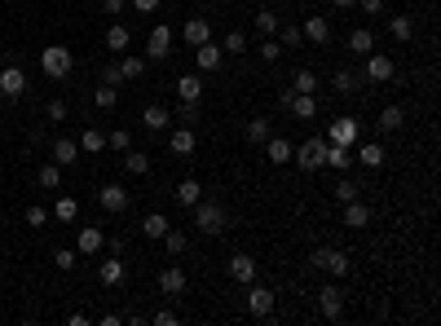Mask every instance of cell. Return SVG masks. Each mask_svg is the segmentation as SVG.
Returning <instances> with one entry per match:
<instances>
[{
  "instance_id": "obj_1",
  "label": "cell",
  "mask_w": 441,
  "mask_h": 326,
  "mask_svg": "<svg viewBox=\"0 0 441 326\" xmlns=\"http://www.w3.org/2000/svg\"><path fill=\"white\" fill-rule=\"evenodd\" d=\"M40 71L53 79V84H62V79L75 71V53L67 44H49V48H40Z\"/></svg>"
},
{
  "instance_id": "obj_2",
  "label": "cell",
  "mask_w": 441,
  "mask_h": 326,
  "mask_svg": "<svg viewBox=\"0 0 441 326\" xmlns=\"http://www.w3.org/2000/svg\"><path fill=\"white\" fill-rule=\"evenodd\" d=\"M190 211H194V225H199V230H203L207 238L225 234V225H230V211H225L221 203H212V199H199Z\"/></svg>"
},
{
  "instance_id": "obj_3",
  "label": "cell",
  "mask_w": 441,
  "mask_h": 326,
  "mask_svg": "<svg viewBox=\"0 0 441 326\" xmlns=\"http://www.w3.org/2000/svg\"><path fill=\"white\" fill-rule=\"evenodd\" d=\"M309 269L331 273V278H345V273H349V256L340 247H314V252H309Z\"/></svg>"
},
{
  "instance_id": "obj_4",
  "label": "cell",
  "mask_w": 441,
  "mask_h": 326,
  "mask_svg": "<svg viewBox=\"0 0 441 326\" xmlns=\"http://www.w3.org/2000/svg\"><path fill=\"white\" fill-rule=\"evenodd\" d=\"M318 313H322L326 322L345 318V287H340V278H331V282L318 287Z\"/></svg>"
},
{
  "instance_id": "obj_5",
  "label": "cell",
  "mask_w": 441,
  "mask_h": 326,
  "mask_svg": "<svg viewBox=\"0 0 441 326\" xmlns=\"http://www.w3.org/2000/svg\"><path fill=\"white\" fill-rule=\"evenodd\" d=\"M322 155H326V137H309L305 145H291V163H296L300 172H318Z\"/></svg>"
},
{
  "instance_id": "obj_6",
  "label": "cell",
  "mask_w": 441,
  "mask_h": 326,
  "mask_svg": "<svg viewBox=\"0 0 441 326\" xmlns=\"http://www.w3.org/2000/svg\"><path fill=\"white\" fill-rule=\"evenodd\" d=\"M0 97H5V102H18V97H27V71H23L13 58L0 67Z\"/></svg>"
},
{
  "instance_id": "obj_7",
  "label": "cell",
  "mask_w": 441,
  "mask_h": 326,
  "mask_svg": "<svg viewBox=\"0 0 441 326\" xmlns=\"http://www.w3.org/2000/svg\"><path fill=\"white\" fill-rule=\"evenodd\" d=\"M128 203H133V194H128L120 181H106L102 190H97V207H102V211H110V216L128 211Z\"/></svg>"
},
{
  "instance_id": "obj_8",
  "label": "cell",
  "mask_w": 441,
  "mask_h": 326,
  "mask_svg": "<svg viewBox=\"0 0 441 326\" xmlns=\"http://www.w3.org/2000/svg\"><path fill=\"white\" fill-rule=\"evenodd\" d=\"M146 62H163V58H172V27H151V40H146Z\"/></svg>"
},
{
  "instance_id": "obj_9",
  "label": "cell",
  "mask_w": 441,
  "mask_h": 326,
  "mask_svg": "<svg viewBox=\"0 0 441 326\" xmlns=\"http://www.w3.org/2000/svg\"><path fill=\"white\" fill-rule=\"evenodd\" d=\"M221 62H225V48H221V44H212V40L194 44V67H199V75L221 71Z\"/></svg>"
},
{
  "instance_id": "obj_10",
  "label": "cell",
  "mask_w": 441,
  "mask_h": 326,
  "mask_svg": "<svg viewBox=\"0 0 441 326\" xmlns=\"http://www.w3.org/2000/svg\"><path fill=\"white\" fill-rule=\"evenodd\" d=\"M248 308H252V318H274V287L248 282Z\"/></svg>"
},
{
  "instance_id": "obj_11",
  "label": "cell",
  "mask_w": 441,
  "mask_h": 326,
  "mask_svg": "<svg viewBox=\"0 0 441 326\" xmlns=\"http://www.w3.org/2000/svg\"><path fill=\"white\" fill-rule=\"evenodd\" d=\"M362 75L371 79V84H388V79L397 75V67H393V58H384V53H375V48H371V53H366V71H362Z\"/></svg>"
},
{
  "instance_id": "obj_12",
  "label": "cell",
  "mask_w": 441,
  "mask_h": 326,
  "mask_svg": "<svg viewBox=\"0 0 441 326\" xmlns=\"http://www.w3.org/2000/svg\"><path fill=\"white\" fill-rule=\"evenodd\" d=\"M357 133H362V128H357V119L340 115L331 128H326V141H331V145H349V150H353V145H357Z\"/></svg>"
},
{
  "instance_id": "obj_13",
  "label": "cell",
  "mask_w": 441,
  "mask_h": 326,
  "mask_svg": "<svg viewBox=\"0 0 441 326\" xmlns=\"http://www.w3.org/2000/svg\"><path fill=\"white\" fill-rule=\"evenodd\" d=\"M225 273H230L238 287H248V282H256V260H252L248 252H234L230 265H225Z\"/></svg>"
},
{
  "instance_id": "obj_14",
  "label": "cell",
  "mask_w": 441,
  "mask_h": 326,
  "mask_svg": "<svg viewBox=\"0 0 441 326\" xmlns=\"http://www.w3.org/2000/svg\"><path fill=\"white\" fill-rule=\"evenodd\" d=\"M106 247V234L97 230V225H79V234H75V252L79 256H97Z\"/></svg>"
},
{
  "instance_id": "obj_15",
  "label": "cell",
  "mask_w": 441,
  "mask_h": 326,
  "mask_svg": "<svg viewBox=\"0 0 441 326\" xmlns=\"http://www.w3.org/2000/svg\"><path fill=\"white\" fill-rule=\"evenodd\" d=\"M300 36L309 44H326L331 40V18H322V13H309V18L300 22Z\"/></svg>"
},
{
  "instance_id": "obj_16",
  "label": "cell",
  "mask_w": 441,
  "mask_h": 326,
  "mask_svg": "<svg viewBox=\"0 0 441 326\" xmlns=\"http://www.w3.org/2000/svg\"><path fill=\"white\" fill-rule=\"evenodd\" d=\"M168 150H172V155H181V159H190L194 150H199V133L181 124V128H177V133L168 137Z\"/></svg>"
},
{
  "instance_id": "obj_17",
  "label": "cell",
  "mask_w": 441,
  "mask_h": 326,
  "mask_svg": "<svg viewBox=\"0 0 441 326\" xmlns=\"http://www.w3.org/2000/svg\"><path fill=\"white\" fill-rule=\"evenodd\" d=\"M181 36H186L190 48H194V44H203V40H212V22H207V13H194V18H186Z\"/></svg>"
},
{
  "instance_id": "obj_18",
  "label": "cell",
  "mask_w": 441,
  "mask_h": 326,
  "mask_svg": "<svg viewBox=\"0 0 441 326\" xmlns=\"http://www.w3.org/2000/svg\"><path fill=\"white\" fill-rule=\"evenodd\" d=\"M322 168H331V172H349V168H353V150H349V145H331V141H326Z\"/></svg>"
},
{
  "instance_id": "obj_19",
  "label": "cell",
  "mask_w": 441,
  "mask_h": 326,
  "mask_svg": "<svg viewBox=\"0 0 441 326\" xmlns=\"http://www.w3.org/2000/svg\"><path fill=\"white\" fill-rule=\"evenodd\" d=\"M159 291H163V296H181V291H186V269L163 265L159 269Z\"/></svg>"
},
{
  "instance_id": "obj_20",
  "label": "cell",
  "mask_w": 441,
  "mask_h": 326,
  "mask_svg": "<svg viewBox=\"0 0 441 326\" xmlns=\"http://www.w3.org/2000/svg\"><path fill=\"white\" fill-rule=\"evenodd\" d=\"M177 97L181 102H203V75H177Z\"/></svg>"
},
{
  "instance_id": "obj_21",
  "label": "cell",
  "mask_w": 441,
  "mask_h": 326,
  "mask_svg": "<svg viewBox=\"0 0 441 326\" xmlns=\"http://www.w3.org/2000/svg\"><path fill=\"white\" fill-rule=\"evenodd\" d=\"M141 124L151 128V133H168V124H172V115H168V106H159V102H151L141 110Z\"/></svg>"
},
{
  "instance_id": "obj_22",
  "label": "cell",
  "mask_w": 441,
  "mask_h": 326,
  "mask_svg": "<svg viewBox=\"0 0 441 326\" xmlns=\"http://www.w3.org/2000/svg\"><path fill=\"white\" fill-rule=\"evenodd\" d=\"M384 159H388V150H384L380 141L357 145V155H353V163H362V168H384Z\"/></svg>"
},
{
  "instance_id": "obj_23",
  "label": "cell",
  "mask_w": 441,
  "mask_h": 326,
  "mask_svg": "<svg viewBox=\"0 0 441 326\" xmlns=\"http://www.w3.org/2000/svg\"><path fill=\"white\" fill-rule=\"evenodd\" d=\"M340 207H345V225H349V230H366V225H371V207H366L362 199L340 203Z\"/></svg>"
},
{
  "instance_id": "obj_24",
  "label": "cell",
  "mask_w": 441,
  "mask_h": 326,
  "mask_svg": "<svg viewBox=\"0 0 441 326\" xmlns=\"http://www.w3.org/2000/svg\"><path fill=\"white\" fill-rule=\"evenodd\" d=\"M287 110H291V115H296V119H314L318 115V97L314 93H296V97H291V102H287Z\"/></svg>"
},
{
  "instance_id": "obj_25",
  "label": "cell",
  "mask_w": 441,
  "mask_h": 326,
  "mask_svg": "<svg viewBox=\"0 0 441 326\" xmlns=\"http://www.w3.org/2000/svg\"><path fill=\"white\" fill-rule=\"evenodd\" d=\"M124 278H128L124 260H102V265H97V282H102V287H120Z\"/></svg>"
},
{
  "instance_id": "obj_26",
  "label": "cell",
  "mask_w": 441,
  "mask_h": 326,
  "mask_svg": "<svg viewBox=\"0 0 441 326\" xmlns=\"http://www.w3.org/2000/svg\"><path fill=\"white\" fill-rule=\"evenodd\" d=\"M128 44H133V31H128L124 22H110L106 27V48L110 53H128Z\"/></svg>"
},
{
  "instance_id": "obj_27",
  "label": "cell",
  "mask_w": 441,
  "mask_h": 326,
  "mask_svg": "<svg viewBox=\"0 0 441 326\" xmlns=\"http://www.w3.org/2000/svg\"><path fill=\"white\" fill-rule=\"evenodd\" d=\"M172 199H177V203H181V207H194V203H199V199H203V185H199V181H194V176H186V181H177V190H172Z\"/></svg>"
},
{
  "instance_id": "obj_28",
  "label": "cell",
  "mask_w": 441,
  "mask_h": 326,
  "mask_svg": "<svg viewBox=\"0 0 441 326\" xmlns=\"http://www.w3.org/2000/svg\"><path fill=\"white\" fill-rule=\"evenodd\" d=\"M75 159H79V141L58 137V141H53V163H58V168H71Z\"/></svg>"
},
{
  "instance_id": "obj_29",
  "label": "cell",
  "mask_w": 441,
  "mask_h": 326,
  "mask_svg": "<svg viewBox=\"0 0 441 326\" xmlns=\"http://www.w3.org/2000/svg\"><path fill=\"white\" fill-rule=\"evenodd\" d=\"M49 216L62 221V225H71V221L79 216V203L71 199V194H62V190H58V203H53V211H49Z\"/></svg>"
},
{
  "instance_id": "obj_30",
  "label": "cell",
  "mask_w": 441,
  "mask_h": 326,
  "mask_svg": "<svg viewBox=\"0 0 441 326\" xmlns=\"http://www.w3.org/2000/svg\"><path fill=\"white\" fill-rule=\"evenodd\" d=\"M79 150H84V155H102V150H106V133L89 124L84 133H79Z\"/></svg>"
},
{
  "instance_id": "obj_31",
  "label": "cell",
  "mask_w": 441,
  "mask_h": 326,
  "mask_svg": "<svg viewBox=\"0 0 441 326\" xmlns=\"http://www.w3.org/2000/svg\"><path fill=\"white\" fill-rule=\"evenodd\" d=\"M120 71H124V79H141L146 71H151V62H146L141 53H124L120 58Z\"/></svg>"
},
{
  "instance_id": "obj_32",
  "label": "cell",
  "mask_w": 441,
  "mask_h": 326,
  "mask_svg": "<svg viewBox=\"0 0 441 326\" xmlns=\"http://www.w3.org/2000/svg\"><path fill=\"white\" fill-rule=\"evenodd\" d=\"M168 230H172V225H168V216H163V211H151V216L141 221V234H146V238H155V242L168 234Z\"/></svg>"
},
{
  "instance_id": "obj_33",
  "label": "cell",
  "mask_w": 441,
  "mask_h": 326,
  "mask_svg": "<svg viewBox=\"0 0 441 326\" xmlns=\"http://www.w3.org/2000/svg\"><path fill=\"white\" fill-rule=\"evenodd\" d=\"M269 137H274V124H269L265 115H256V119H248V141H252V145H265Z\"/></svg>"
},
{
  "instance_id": "obj_34",
  "label": "cell",
  "mask_w": 441,
  "mask_h": 326,
  "mask_svg": "<svg viewBox=\"0 0 441 326\" xmlns=\"http://www.w3.org/2000/svg\"><path fill=\"white\" fill-rule=\"evenodd\" d=\"M265 155H269V163H291V141L274 133V137L265 141Z\"/></svg>"
},
{
  "instance_id": "obj_35",
  "label": "cell",
  "mask_w": 441,
  "mask_h": 326,
  "mask_svg": "<svg viewBox=\"0 0 441 326\" xmlns=\"http://www.w3.org/2000/svg\"><path fill=\"white\" fill-rule=\"evenodd\" d=\"M388 36H393L397 44H406V40L415 36V22L406 18V13H393V18H388Z\"/></svg>"
},
{
  "instance_id": "obj_36",
  "label": "cell",
  "mask_w": 441,
  "mask_h": 326,
  "mask_svg": "<svg viewBox=\"0 0 441 326\" xmlns=\"http://www.w3.org/2000/svg\"><path fill=\"white\" fill-rule=\"evenodd\" d=\"M124 172L146 176V172H151V155H141V150H133V145H128V150H124Z\"/></svg>"
},
{
  "instance_id": "obj_37",
  "label": "cell",
  "mask_w": 441,
  "mask_h": 326,
  "mask_svg": "<svg viewBox=\"0 0 441 326\" xmlns=\"http://www.w3.org/2000/svg\"><path fill=\"white\" fill-rule=\"evenodd\" d=\"M371 48H375V36H371V31H366V27H357V31H349V53H357V58H366V53H371Z\"/></svg>"
},
{
  "instance_id": "obj_38",
  "label": "cell",
  "mask_w": 441,
  "mask_h": 326,
  "mask_svg": "<svg viewBox=\"0 0 441 326\" xmlns=\"http://www.w3.org/2000/svg\"><path fill=\"white\" fill-rule=\"evenodd\" d=\"M375 124H380V133H397V128L406 124V110H402V106H384Z\"/></svg>"
},
{
  "instance_id": "obj_39",
  "label": "cell",
  "mask_w": 441,
  "mask_h": 326,
  "mask_svg": "<svg viewBox=\"0 0 441 326\" xmlns=\"http://www.w3.org/2000/svg\"><path fill=\"white\" fill-rule=\"evenodd\" d=\"M93 106H97V110H115V106H120V89L97 84V89H93Z\"/></svg>"
},
{
  "instance_id": "obj_40",
  "label": "cell",
  "mask_w": 441,
  "mask_h": 326,
  "mask_svg": "<svg viewBox=\"0 0 441 326\" xmlns=\"http://www.w3.org/2000/svg\"><path fill=\"white\" fill-rule=\"evenodd\" d=\"M331 84H335V93H357V89H362V75H357V71H345V67H340V71L331 75Z\"/></svg>"
},
{
  "instance_id": "obj_41",
  "label": "cell",
  "mask_w": 441,
  "mask_h": 326,
  "mask_svg": "<svg viewBox=\"0 0 441 326\" xmlns=\"http://www.w3.org/2000/svg\"><path fill=\"white\" fill-rule=\"evenodd\" d=\"M36 185L40 190H62V168L58 163H44V168L36 172Z\"/></svg>"
},
{
  "instance_id": "obj_42",
  "label": "cell",
  "mask_w": 441,
  "mask_h": 326,
  "mask_svg": "<svg viewBox=\"0 0 441 326\" xmlns=\"http://www.w3.org/2000/svg\"><path fill=\"white\" fill-rule=\"evenodd\" d=\"M291 93H318V75L309 67H300L296 75H291Z\"/></svg>"
},
{
  "instance_id": "obj_43",
  "label": "cell",
  "mask_w": 441,
  "mask_h": 326,
  "mask_svg": "<svg viewBox=\"0 0 441 326\" xmlns=\"http://www.w3.org/2000/svg\"><path fill=\"white\" fill-rule=\"evenodd\" d=\"M256 53H260V62H269V67H274V62H279V58L287 53V48H283L279 40H274V36H265V40L256 44Z\"/></svg>"
},
{
  "instance_id": "obj_44",
  "label": "cell",
  "mask_w": 441,
  "mask_h": 326,
  "mask_svg": "<svg viewBox=\"0 0 441 326\" xmlns=\"http://www.w3.org/2000/svg\"><path fill=\"white\" fill-rule=\"evenodd\" d=\"M357 194H362V185H357V181H353V176L345 172V176H340V181H335V199H340V203H353V199H357Z\"/></svg>"
},
{
  "instance_id": "obj_45",
  "label": "cell",
  "mask_w": 441,
  "mask_h": 326,
  "mask_svg": "<svg viewBox=\"0 0 441 326\" xmlns=\"http://www.w3.org/2000/svg\"><path fill=\"white\" fill-rule=\"evenodd\" d=\"M279 27H283V18H279L274 9H260V13H256V31H260V36H274Z\"/></svg>"
},
{
  "instance_id": "obj_46",
  "label": "cell",
  "mask_w": 441,
  "mask_h": 326,
  "mask_svg": "<svg viewBox=\"0 0 441 326\" xmlns=\"http://www.w3.org/2000/svg\"><path fill=\"white\" fill-rule=\"evenodd\" d=\"M159 242H163V247H168V256H181V252L190 247V238H186L181 230H168V234H163Z\"/></svg>"
},
{
  "instance_id": "obj_47",
  "label": "cell",
  "mask_w": 441,
  "mask_h": 326,
  "mask_svg": "<svg viewBox=\"0 0 441 326\" xmlns=\"http://www.w3.org/2000/svg\"><path fill=\"white\" fill-rule=\"evenodd\" d=\"M221 48H225V53H234V58L248 53V36H243V31H230V36L221 40Z\"/></svg>"
},
{
  "instance_id": "obj_48",
  "label": "cell",
  "mask_w": 441,
  "mask_h": 326,
  "mask_svg": "<svg viewBox=\"0 0 441 326\" xmlns=\"http://www.w3.org/2000/svg\"><path fill=\"white\" fill-rule=\"evenodd\" d=\"M177 119H181L186 128H194V124H199V102H181V106H177Z\"/></svg>"
},
{
  "instance_id": "obj_49",
  "label": "cell",
  "mask_w": 441,
  "mask_h": 326,
  "mask_svg": "<svg viewBox=\"0 0 441 326\" xmlns=\"http://www.w3.org/2000/svg\"><path fill=\"white\" fill-rule=\"evenodd\" d=\"M53 260H58V269H75V265H79V252H75V247H58Z\"/></svg>"
},
{
  "instance_id": "obj_50",
  "label": "cell",
  "mask_w": 441,
  "mask_h": 326,
  "mask_svg": "<svg viewBox=\"0 0 441 326\" xmlns=\"http://www.w3.org/2000/svg\"><path fill=\"white\" fill-rule=\"evenodd\" d=\"M279 31H283V40H279L283 48H300V44H305V36H300V27H291V22H287V27H279Z\"/></svg>"
},
{
  "instance_id": "obj_51",
  "label": "cell",
  "mask_w": 441,
  "mask_h": 326,
  "mask_svg": "<svg viewBox=\"0 0 441 326\" xmlns=\"http://www.w3.org/2000/svg\"><path fill=\"white\" fill-rule=\"evenodd\" d=\"M102 84H110V89H120V84H124L120 62H106V67H102Z\"/></svg>"
},
{
  "instance_id": "obj_52",
  "label": "cell",
  "mask_w": 441,
  "mask_h": 326,
  "mask_svg": "<svg viewBox=\"0 0 441 326\" xmlns=\"http://www.w3.org/2000/svg\"><path fill=\"white\" fill-rule=\"evenodd\" d=\"M106 145H110V150H120V155H124L128 145H133V137H128L124 128H115V133H106Z\"/></svg>"
},
{
  "instance_id": "obj_53",
  "label": "cell",
  "mask_w": 441,
  "mask_h": 326,
  "mask_svg": "<svg viewBox=\"0 0 441 326\" xmlns=\"http://www.w3.org/2000/svg\"><path fill=\"white\" fill-rule=\"evenodd\" d=\"M44 115L53 119V124H62V119H67V102H62V97H53V102L44 106Z\"/></svg>"
},
{
  "instance_id": "obj_54",
  "label": "cell",
  "mask_w": 441,
  "mask_h": 326,
  "mask_svg": "<svg viewBox=\"0 0 441 326\" xmlns=\"http://www.w3.org/2000/svg\"><path fill=\"white\" fill-rule=\"evenodd\" d=\"M44 221H49L44 207H27V225H31V230H44Z\"/></svg>"
},
{
  "instance_id": "obj_55",
  "label": "cell",
  "mask_w": 441,
  "mask_h": 326,
  "mask_svg": "<svg viewBox=\"0 0 441 326\" xmlns=\"http://www.w3.org/2000/svg\"><path fill=\"white\" fill-rule=\"evenodd\" d=\"M128 5H133V13H155L163 0H128Z\"/></svg>"
},
{
  "instance_id": "obj_56",
  "label": "cell",
  "mask_w": 441,
  "mask_h": 326,
  "mask_svg": "<svg viewBox=\"0 0 441 326\" xmlns=\"http://www.w3.org/2000/svg\"><path fill=\"white\" fill-rule=\"evenodd\" d=\"M151 322H155V326H177V313H172V308H159Z\"/></svg>"
},
{
  "instance_id": "obj_57",
  "label": "cell",
  "mask_w": 441,
  "mask_h": 326,
  "mask_svg": "<svg viewBox=\"0 0 441 326\" xmlns=\"http://www.w3.org/2000/svg\"><path fill=\"white\" fill-rule=\"evenodd\" d=\"M353 9H362V13H384V0H357Z\"/></svg>"
},
{
  "instance_id": "obj_58",
  "label": "cell",
  "mask_w": 441,
  "mask_h": 326,
  "mask_svg": "<svg viewBox=\"0 0 441 326\" xmlns=\"http://www.w3.org/2000/svg\"><path fill=\"white\" fill-rule=\"evenodd\" d=\"M128 0H102V13H124Z\"/></svg>"
},
{
  "instance_id": "obj_59",
  "label": "cell",
  "mask_w": 441,
  "mask_h": 326,
  "mask_svg": "<svg viewBox=\"0 0 441 326\" xmlns=\"http://www.w3.org/2000/svg\"><path fill=\"white\" fill-rule=\"evenodd\" d=\"M353 5H357V0H335V9H345V13H349Z\"/></svg>"
}]
</instances>
